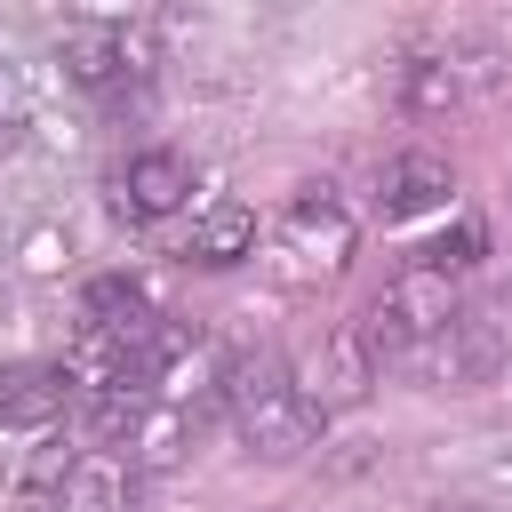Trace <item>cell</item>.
I'll return each instance as SVG.
<instances>
[{
  "label": "cell",
  "instance_id": "obj_4",
  "mask_svg": "<svg viewBox=\"0 0 512 512\" xmlns=\"http://www.w3.org/2000/svg\"><path fill=\"white\" fill-rule=\"evenodd\" d=\"M136 456L120 448H40L24 464V512H136Z\"/></svg>",
  "mask_w": 512,
  "mask_h": 512
},
{
  "label": "cell",
  "instance_id": "obj_8",
  "mask_svg": "<svg viewBox=\"0 0 512 512\" xmlns=\"http://www.w3.org/2000/svg\"><path fill=\"white\" fill-rule=\"evenodd\" d=\"M72 408L64 360H0V432H48Z\"/></svg>",
  "mask_w": 512,
  "mask_h": 512
},
{
  "label": "cell",
  "instance_id": "obj_7",
  "mask_svg": "<svg viewBox=\"0 0 512 512\" xmlns=\"http://www.w3.org/2000/svg\"><path fill=\"white\" fill-rule=\"evenodd\" d=\"M192 160L176 152V144H144V152H128L120 168H112V208L128 216V224H160V216H176L184 200H192Z\"/></svg>",
  "mask_w": 512,
  "mask_h": 512
},
{
  "label": "cell",
  "instance_id": "obj_10",
  "mask_svg": "<svg viewBox=\"0 0 512 512\" xmlns=\"http://www.w3.org/2000/svg\"><path fill=\"white\" fill-rule=\"evenodd\" d=\"M352 216H344V200L328 192V184H304L296 200H288V248L304 256V264H320V272H336L344 256H352Z\"/></svg>",
  "mask_w": 512,
  "mask_h": 512
},
{
  "label": "cell",
  "instance_id": "obj_6",
  "mask_svg": "<svg viewBox=\"0 0 512 512\" xmlns=\"http://www.w3.org/2000/svg\"><path fill=\"white\" fill-rule=\"evenodd\" d=\"M288 376H296L304 408L328 424V416H344V408H360V400H368V384H376V360H368L360 328H336L328 344H312L304 360H288Z\"/></svg>",
  "mask_w": 512,
  "mask_h": 512
},
{
  "label": "cell",
  "instance_id": "obj_1",
  "mask_svg": "<svg viewBox=\"0 0 512 512\" xmlns=\"http://www.w3.org/2000/svg\"><path fill=\"white\" fill-rule=\"evenodd\" d=\"M216 392H224L232 432H240L248 456H264V464H288V456H304V448L320 440V416L304 408V392H296V376H288L280 352H232L224 376H216Z\"/></svg>",
  "mask_w": 512,
  "mask_h": 512
},
{
  "label": "cell",
  "instance_id": "obj_11",
  "mask_svg": "<svg viewBox=\"0 0 512 512\" xmlns=\"http://www.w3.org/2000/svg\"><path fill=\"white\" fill-rule=\"evenodd\" d=\"M248 256H256V208H240V200H216L184 240V264H200V272H232Z\"/></svg>",
  "mask_w": 512,
  "mask_h": 512
},
{
  "label": "cell",
  "instance_id": "obj_5",
  "mask_svg": "<svg viewBox=\"0 0 512 512\" xmlns=\"http://www.w3.org/2000/svg\"><path fill=\"white\" fill-rule=\"evenodd\" d=\"M56 56H64V80H72V88H88L96 104H144L152 48H144L128 24H72Z\"/></svg>",
  "mask_w": 512,
  "mask_h": 512
},
{
  "label": "cell",
  "instance_id": "obj_12",
  "mask_svg": "<svg viewBox=\"0 0 512 512\" xmlns=\"http://www.w3.org/2000/svg\"><path fill=\"white\" fill-rule=\"evenodd\" d=\"M456 96H464V80H456L448 56H416V64H408V112H440V104H456Z\"/></svg>",
  "mask_w": 512,
  "mask_h": 512
},
{
  "label": "cell",
  "instance_id": "obj_2",
  "mask_svg": "<svg viewBox=\"0 0 512 512\" xmlns=\"http://www.w3.org/2000/svg\"><path fill=\"white\" fill-rule=\"evenodd\" d=\"M408 368H416L424 384H440V392H488L496 376H512V280L464 296L456 320H448Z\"/></svg>",
  "mask_w": 512,
  "mask_h": 512
},
{
  "label": "cell",
  "instance_id": "obj_13",
  "mask_svg": "<svg viewBox=\"0 0 512 512\" xmlns=\"http://www.w3.org/2000/svg\"><path fill=\"white\" fill-rule=\"evenodd\" d=\"M432 512H488V504H432Z\"/></svg>",
  "mask_w": 512,
  "mask_h": 512
},
{
  "label": "cell",
  "instance_id": "obj_3",
  "mask_svg": "<svg viewBox=\"0 0 512 512\" xmlns=\"http://www.w3.org/2000/svg\"><path fill=\"white\" fill-rule=\"evenodd\" d=\"M456 304H464V296H456L448 272H432V264H400V272L368 296V312H360L352 328H360V344H368L376 368H408V360L456 320Z\"/></svg>",
  "mask_w": 512,
  "mask_h": 512
},
{
  "label": "cell",
  "instance_id": "obj_9",
  "mask_svg": "<svg viewBox=\"0 0 512 512\" xmlns=\"http://www.w3.org/2000/svg\"><path fill=\"white\" fill-rule=\"evenodd\" d=\"M448 192H456V168L440 160V152H392L384 168H376V216L384 224H408V216H424V208H448Z\"/></svg>",
  "mask_w": 512,
  "mask_h": 512
}]
</instances>
